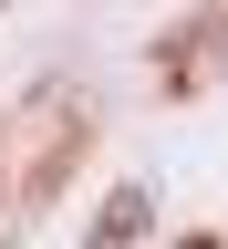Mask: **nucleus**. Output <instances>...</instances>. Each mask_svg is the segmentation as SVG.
Segmentation results:
<instances>
[{"instance_id": "1", "label": "nucleus", "mask_w": 228, "mask_h": 249, "mask_svg": "<svg viewBox=\"0 0 228 249\" xmlns=\"http://www.w3.org/2000/svg\"><path fill=\"white\" fill-rule=\"evenodd\" d=\"M156 239V187L145 177H124L104 208H93V229H83V249H145Z\"/></svg>"}, {"instance_id": "2", "label": "nucleus", "mask_w": 228, "mask_h": 249, "mask_svg": "<svg viewBox=\"0 0 228 249\" xmlns=\"http://www.w3.org/2000/svg\"><path fill=\"white\" fill-rule=\"evenodd\" d=\"M176 249H218V239H176Z\"/></svg>"}]
</instances>
